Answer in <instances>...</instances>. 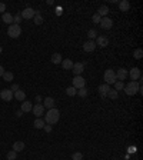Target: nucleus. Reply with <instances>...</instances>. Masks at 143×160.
Returning <instances> with one entry per match:
<instances>
[{
	"mask_svg": "<svg viewBox=\"0 0 143 160\" xmlns=\"http://www.w3.org/2000/svg\"><path fill=\"white\" fill-rule=\"evenodd\" d=\"M103 79H104V82H106V84H115L117 82V79H116V73L112 70V69H107V70L104 71V74H103Z\"/></svg>",
	"mask_w": 143,
	"mask_h": 160,
	"instance_id": "20e7f679",
	"label": "nucleus"
},
{
	"mask_svg": "<svg viewBox=\"0 0 143 160\" xmlns=\"http://www.w3.org/2000/svg\"><path fill=\"white\" fill-rule=\"evenodd\" d=\"M59 119H60V112L56 107L47 110V113L45 115V123H47V124H56Z\"/></svg>",
	"mask_w": 143,
	"mask_h": 160,
	"instance_id": "f257e3e1",
	"label": "nucleus"
},
{
	"mask_svg": "<svg viewBox=\"0 0 143 160\" xmlns=\"http://www.w3.org/2000/svg\"><path fill=\"white\" fill-rule=\"evenodd\" d=\"M87 37L90 39V40H93V39H96V37H98V32H96L95 29H90V30L87 32Z\"/></svg>",
	"mask_w": 143,
	"mask_h": 160,
	"instance_id": "473e14b6",
	"label": "nucleus"
},
{
	"mask_svg": "<svg viewBox=\"0 0 143 160\" xmlns=\"http://www.w3.org/2000/svg\"><path fill=\"white\" fill-rule=\"evenodd\" d=\"M0 13H6V4L0 3Z\"/></svg>",
	"mask_w": 143,
	"mask_h": 160,
	"instance_id": "ea45409f",
	"label": "nucleus"
},
{
	"mask_svg": "<svg viewBox=\"0 0 143 160\" xmlns=\"http://www.w3.org/2000/svg\"><path fill=\"white\" fill-rule=\"evenodd\" d=\"M109 90H110V86H109V84H100V86H99V93H100V96L103 97H107V93H109Z\"/></svg>",
	"mask_w": 143,
	"mask_h": 160,
	"instance_id": "dca6fc26",
	"label": "nucleus"
},
{
	"mask_svg": "<svg viewBox=\"0 0 143 160\" xmlns=\"http://www.w3.org/2000/svg\"><path fill=\"white\" fill-rule=\"evenodd\" d=\"M19 89H20V87H19V84H16V83H13V84H12V87H10V90H12L13 93H14V92H17Z\"/></svg>",
	"mask_w": 143,
	"mask_h": 160,
	"instance_id": "58836bf2",
	"label": "nucleus"
},
{
	"mask_svg": "<svg viewBox=\"0 0 143 160\" xmlns=\"http://www.w3.org/2000/svg\"><path fill=\"white\" fill-rule=\"evenodd\" d=\"M95 43H96V46H100V47H106V46L109 45V39L106 37V36H98Z\"/></svg>",
	"mask_w": 143,
	"mask_h": 160,
	"instance_id": "4468645a",
	"label": "nucleus"
},
{
	"mask_svg": "<svg viewBox=\"0 0 143 160\" xmlns=\"http://www.w3.org/2000/svg\"><path fill=\"white\" fill-rule=\"evenodd\" d=\"M76 95H77L79 97H86L87 95H89V90L86 89V87H83V89H79Z\"/></svg>",
	"mask_w": 143,
	"mask_h": 160,
	"instance_id": "7c9ffc66",
	"label": "nucleus"
},
{
	"mask_svg": "<svg viewBox=\"0 0 143 160\" xmlns=\"http://www.w3.org/2000/svg\"><path fill=\"white\" fill-rule=\"evenodd\" d=\"M109 12H110V10H109V7L107 6H100L99 7V10H98V14L99 16H100V17H107V14H109Z\"/></svg>",
	"mask_w": 143,
	"mask_h": 160,
	"instance_id": "a211bd4d",
	"label": "nucleus"
},
{
	"mask_svg": "<svg viewBox=\"0 0 143 160\" xmlns=\"http://www.w3.org/2000/svg\"><path fill=\"white\" fill-rule=\"evenodd\" d=\"M115 73H116V79L119 80V82H123V80H126V79H127V76H129L126 69H119V70L115 71Z\"/></svg>",
	"mask_w": 143,
	"mask_h": 160,
	"instance_id": "ddd939ff",
	"label": "nucleus"
},
{
	"mask_svg": "<svg viewBox=\"0 0 143 160\" xmlns=\"http://www.w3.org/2000/svg\"><path fill=\"white\" fill-rule=\"evenodd\" d=\"M133 57L136 59V60H140V59L143 57V50L142 49H135V51H133Z\"/></svg>",
	"mask_w": 143,
	"mask_h": 160,
	"instance_id": "c85d7f7f",
	"label": "nucleus"
},
{
	"mask_svg": "<svg viewBox=\"0 0 143 160\" xmlns=\"http://www.w3.org/2000/svg\"><path fill=\"white\" fill-rule=\"evenodd\" d=\"M1 51H3V49H1V47H0V53H1Z\"/></svg>",
	"mask_w": 143,
	"mask_h": 160,
	"instance_id": "49530a36",
	"label": "nucleus"
},
{
	"mask_svg": "<svg viewBox=\"0 0 143 160\" xmlns=\"http://www.w3.org/2000/svg\"><path fill=\"white\" fill-rule=\"evenodd\" d=\"M20 22H22V16H20V13H17L16 16H13V23L14 25H19Z\"/></svg>",
	"mask_w": 143,
	"mask_h": 160,
	"instance_id": "c9c22d12",
	"label": "nucleus"
},
{
	"mask_svg": "<svg viewBox=\"0 0 143 160\" xmlns=\"http://www.w3.org/2000/svg\"><path fill=\"white\" fill-rule=\"evenodd\" d=\"M1 20L4 22V23H10V25H13V16L10 14L9 12H6V13H3V16H1Z\"/></svg>",
	"mask_w": 143,
	"mask_h": 160,
	"instance_id": "412c9836",
	"label": "nucleus"
},
{
	"mask_svg": "<svg viewBox=\"0 0 143 160\" xmlns=\"http://www.w3.org/2000/svg\"><path fill=\"white\" fill-rule=\"evenodd\" d=\"M123 87H124V83H123V82H119V80H117L116 83H115V90H116V92L123 90Z\"/></svg>",
	"mask_w": 143,
	"mask_h": 160,
	"instance_id": "f704fd0d",
	"label": "nucleus"
},
{
	"mask_svg": "<svg viewBox=\"0 0 143 160\" xmlns=\"http://www.w3.org/2000/svg\"><path fill=\"white\" fill-rule=\"evenodd\" d=\"M7 34H9V37L12 39H17L22 34V27L20 25H9V29H7Z\"/></svg>",
	"mask_w": 143,
	"mask_h": 160,
	"instance_id": "7ed1b4c3",
	"label": "nucleus"
},
{
	"mask_svg": "<svg viewBox=\"0 0 143 160\" xmlns=\"http://www.w3.org/2000/svg\"><path fill=\"white\" fill-rule=\"evenodd\" d=\"M43 130H45L46 133H50V132H52V124H45Z\"/></svg>",
	"mask_w": 143,
	"mask_h": 160,
	"instance_id": "4c0bfd02",
	"label": "nucleus"
},
{
	"mask_svg": "<svg viewBox=\"0 0 143 160\" xmlns=\"http://www.w3.org/2000/svg\"><path fill=\"white\" fill-rule=\"evenodd\" d=\"M33 23H34V25H37V26H40L42 23H43V16H42L39 12H36V14H34V17H33Z\"/></svg>",
	"mask_w": 143,
	"mask_h": 160,
	"instance_id": "393cba45",
	"label": "nucleus"
},
{
	"mask_svg": "<svg viewBox=\"0 0 143 160\" xmlns=\"http://www.w3.org/2000/svg\"><path fill=\"white\" fill-rule=\"evenodd\" d=\"M62 66H63V69H65V70H72V67H73V62H72L70 59L62 60Z\"/></svg>",
	"mask_w": 143,
	"mask_h": 160,
	"instance_id": "b1692460",
	"label": "nucleus"
},
{
	"mask_svg": "<svg viewBox=\"0 0 143 160\" xmlns=\"http://www.w3.org/2000/svg\"><path fill=\"white\" fill-rule=\"evenodd\" d=\"M50 60H52V63H54V64H60L63 59H62V54H60V53H53Z\"/></svg>",
	"mask_w": 143,
	"mask_h": 160,
	"instance_id": "5701e85b",
	"label": "nucleus"
},
{
	"mask_svg": "<svg viewBox=\"0 0 143 160\" xmlns=\"http://www.w3.org/2000/svg\"><path fill=\"white\" fill-rule=\"evenodd\" d=\"M4 71H6V70H4V69H3V66L0 64V77L3 76V74H4Z\"/></svg>",
	"mask_w": 143,
	"mask_h": 160,
	"instance_id": "79ce46f5",
	"label": "nucleus"
},
{
	"mask_svg": "<svg viewBox=\"0 0 143 160\" xmlns=\"http://www.w3.org/2000/svg\"><path fill=\"white\" fill-rule=\"evenodd\" d=\"M85 70V64L77 62V63H73V67H72V71H73V74L74 76H80L82 73Z\"/></svg>",
	"mask_w": 143,
	"mask_h": 160,
	"instance_id": "9d476101",
	"label": "nucleus"
},
{
	"mask_svg": "<svg viewBox=\"0 0 143 160\" xmlns=\"http://www.w3.org/2000/svg\"><path fill=\"white\" fill-rule=\"evenodd\" d=\"M56 14H57V16H60V14H62V7H57V10H56Z\"/></svg>",
	"mask_w": 143,
	"mask_h": 160,
	"instance_id": "c03bdc74",
	"label": "nucleus"
},
{
	"mask_svg": "<svg viewBox=\"0 0 143 160\" xmlns=\"http://www.w3.org/2000/svg\"><path fill=\"white\" fill-rule=\"evenodd\" d=\"M113 160H119V159H113Z\"/></svg>",
	"mask_w": 143,
	"mask_h": 160,
	"instance_id": "de8ad7c7",
	"label": "nucleus"
},
{
	"mask_svg": "<svg viewBox=\"0 0 143 160\" xmlns=\"http://www.w3.org/2000/svg\"><path fill=\"white\" fill-rule=\"evenodd\" d=\"M119 9H120V12H127L130 9V3L127 0H122V1H119Z\"/></svg>",
	"mask_w": 143,
	"mask_h": 160,
	"instance_id": "aec40b11",
	"label": "nucleus"
},
{
	"mask_svg": "<svg viewBox=\"0 0 143 160\" xmlns=\"http://www.w3.org/2000/svg\"><path fill=\"white\" fill-rule=\"evenodd\" d=\"M123 90L127 96H135L137 92H139V84H137V82H133V80H132V82H129L127 84H124Z\"/></svg>",
	"mask_w": 143,
	"mask_h": 160,
	"instance_id": "f03ea898",
	"label": "nucleus"
},
{
	"mask_svg": "<svg viewBox=\"0 0 143 160\" xmlns=\"http://www.w3.org/2000/svg\"><path fill=\"white\" fill-rule=\"evenodd\" d=\"M95 49H96V43H95L93 40H87L85 45H83V50H85L86 53H92V51H95Z\"/></svg>",
	"mask_w": 143,
	"mask_h": 160,
	"instance_id": "f8f14e48",
	"label": "nucleus"
},
{
	"mask_svg": "<svg viewBox=\"0 0 143 160\" xmlns=\"http://www.w3.org/2000/svg\"><path fill=\"white\" fill-rule=\"evenodd\" d=\"M16 116H17V117H22V116H23V112H22V110H17V112H16Z\"/></svg>",
	"mask_w": 143,
	"mask_h": 160,
	"instance_id": "37998d69",
	"label": "nucleus"
},
{
	"mask_svg": "<svg viewBox=\"0 0 143 160\" xmlns=\"http://www.w3.org/2000/svg\"><path fill=\"white\" fill-rule=\"evenodd\" d=\"M1 77H3L4 82H12V80L14 79V74L12 73V71H4V74H3Z\"/></svg>",
	"mask_w": 143,
	"mask_h": 160,
	"instance_id": "bb28decb",
	"label": "nucleus"
},
{
	"mask_svg": "<svg viewBox=\"0 0 143 160\" xmlns=\"http://www.w3.org/2000/svg\"><path fill=\"white\" fill-rule=\"evenodd\" d=\"M34 100H36L37 103H40V102H42V97H40V96H36V99H34Z\"/></svg>",
	"mask_w": 143,
	"mask_h": 160,
	"instance_id": "a18cd8bd",
	"label": "nucleus"
},
{
	"mask_svg": "<svg viewBox=\"0 0 143 160\" xmlns=\"http://www.w3.org/2000/svg\"><path fill=\"white\" fill-rule=\"evenodd\" d=\"M72 160H83V153L74 152V153L72 154Z\"/></svg>",
	"mask_w": 143,
	"mask_h": 160,
	"instance_id": "72a5a7b5",
	"label": "nucleus"
},
{
	"mask_svg": "<svg viewBox=\"0 0 143 160\" xmlns=\"http://www.w3.org/2000/svg\"><path fill=\"white\" fill-rule=\"evenodd\" d=\"M107 97H110L112 100H116L117 97H119V92H116L115 89H110L109 93H107Z\"/></svg>",
	"mask_w": 143,
	"mask_h": 160,
	"instance_id": "cd10ccee",
	"label": "nucleus"
},
{
	"mask_svg": "<svg viewBox=\"0 0 143 160\" xmlns=\"http://www.w3.org/2000/svg\"><path fill=\"white\" fill-rule=\"evenodd\" d=\"M129 153H136V147H135V146H130V147H129Z\"/></svg>",
	"mask_w": 143,
	"mask_h": 160,
	"instance_id": "a19ab883",
	"label": "nucleus"
},
{
	"mask_svg": "<svg viewBox=\"0 0 143 160\" xmlns=\"http://www.w3.org/2000/svg\"><path fill=\"white\" fill-rule=\"evenodd\" d=\"M99 25H100V27H102L103 30H109V29L113 27V20H112L110 17H102Z\"/></svg>",
	"mask_w": 143,
	"mask_h": 160,
	"instance_id": "6e6552de",
	"label": "nucleus"
},
{
	"mask_svg": "<svg viewBox=\"0 0 143 160\" xmlns=\"http://www.w3.org/2000/svg\"><path fill=\"white\" fill-rule=\"evenodd\" d=\"M73 87H74L76 90L86 87V80L82 76H74L73 77Z\"/></svg>",
	"mask_w": 143,
	"mask_h": 160,
	"instance_id": "39448f33",
	"label": "nucleus"
},
{
	"mask_svg": "<svg viewBox=\"0 0 143 160\" xmlns=\"http://www.w3.org/2000/svg\"><path fill=\"white\" fill-rule=\"evenodd\" d=\"M54 99H53V97H46L45 100H43V107H45V109H54Z\"/></svg>",
	"mask_w": 143,
	"mask_h": 160,
	"instance_id": "2eb2a0df",
	"label": "nucleus"
},
{
	"mask_svg": "<svg viewBox=\"0 0 143 160\" xmlns=\"http://www.w3.org/2000/svg\"><path fill=\"white\" fill-rule=\"evenodd\" d=\"M0 99L4 100V102H10L13 99V92L10 89H3L0 92Z\"/></svg>",
	"mask_w": 143,
	"mask_h": 160,
	"instance_id": "1a4fd4ad",
	"label": "nucleus"
},
{
	"mask_svg": "<svg viewBox=\"0 0 143 160\" xmlns=\"http://www.w3.org/2000/svg\"><path fill=\"white\" fill-rule=\"evenodd\" d=\"M34 14H36V10L32 9V7H26L23 12L20 13V16H22V19H26V20H30L34 17Z\"/></svg>",
	"mask_w": 143,
	"mask_h": 160,
	"instance_id": "423d86ee",
	"label": "nucleus"
},
{
	"mask_svg": "<svg viewBox=\"0 0 143 160\" xmlns=\"http://www.w3.org/2000/svg\"><path fill=\"white\" fill-rule=\"evenodd\" d=\"M45 120H43V119H42V117H37V119H36V120H34V123H33V126H34V127L36 129H43L45 127Z\"/></svg>",
	"mask_w": 143,
	"mask_h": 160,
	"instance_id": "a878e982",
	"label": "nucleus"
},
{
	"mask_svg": "<svg viewBox=\"0 0 143 160\" xmlns=\"http://www.w3.org/2000/svg\"><path fill=\"white\" fill-rule=\"evenodd\" d=\"M32 112H33V115L36 116V119H37V117H42V116L45 115V107H43V104L37 103V104H34V106H33Z\"/></svg>",
	"mask_w": 143,
	"mask_h": 160,
	"instance_id": "9b49d317",
	"label": "nucleus"
},
{
	"mask_svg": "<svg viewBox=\"0 0 143 160\" xmlns=\"http://www.w3.org/2000/svg\"><path fill=\"white\" fill-rule=\"evenodd\" d=\"M76 93H77V90L74 89L73 86H70V87H67V89H66V95H67V96L73 97V96H76Z\"/></svg>",
	"mask_w": 143,
	"mask_h": 160,
	"instance_id": "c756f323",
	"label": "nucleus"
},
{
	"mask_svg": "<svg viewBox=\"0 0 143 160\" xmlns=\"http://www.w3.org/2000/svg\"><path fill=\"white\" fill-rule=\"evenodd\" d=\"M16 157H17V153H16L14 150H10V152L6 154V159L7 160H16Z\"/></svg>",
	"mask_w": 143,
	"mask_h": 160,
	"instance_id": "2f4dec72",
	"label": "nucleus"
},
{
	"mask_svg": "<svg viewBox=\"0 0 143 160\" xmlns=\"http://www.w3.org/2000/svg\"><path fill=\"white\" fill-rule=\"evenodd\" d=\"M92 19H93V23H96V25H99V23H100V20H102V17H100V16L98 14V13H96V14H93V17H92Z\"/></svg>",
	"mask_w": 143,
	"mask_h": 160,
	"instance_id": "e433bc0d",
	"label": "nucleus"
},
{
	"mask_svg": "<svg viewBox=\"0 0 143 160\" xmlns=\"http://www.w3.org/2000/svg\"><path fill=\"white\" fill-rule=\"evenodd\" d=\"M13 150L16 153H17V152H23V150H25V143H23V141H14Z\"/></svg>",
	"mask_w": 143,
	"mask_h": 160,
	"instance_id": "4be33fe9",
	"label": "nucleus"
},
{
	"mask_svg": "<svg viewBox=\"0 0 143 160\" xmlns=\"http://www.w3.org/2000/svg\"><path fill=\"white\" fill-rule=\"evenodd\" d=\"M33 106H32V102H25L22 103V106H20V110L23 112V113H29V112H32Z\"/></svg>",
	"mask_w": 143,
	"mask_h": 160,
	"instance_id": "f3484780",
	"label": "nucleus"
},
{
	"mask_svg": "<svg viewBox=\"0 0 143 160\" xmlns=\"http://www.w3.org/2000/svg\"><path fill=\"white\" fill-rule=\"evenodd\" d=\"M13 97H16L19 102H25V99H26V93L23 92V90H17V92H14L13 93Z\"/></svg>",
	"mask_w": 143,
	"mask_h": 160,
	"instance_id": "6ab92c4d",
	"label": "nucleus"
},
{
	"mask_svg": "<svg viewBox=\"0 0 143 160\" xmlns=\"http://www.w3.org/2000/svg\"><path fill=\"white\" fill-rule=\"evenodd\" d=\"M127 74H129V77L133 82H137L142 77V71H140L139 67H133V69H130V71H127Z\"/></svg>",
	"mask_w": 143,
	"mask_h": 160,
	"instance_id": "0eeeda50",
	"label": "nucleus"
}]
</instances>
